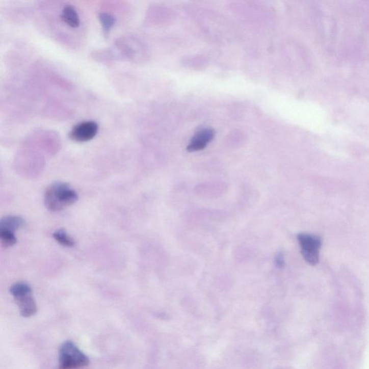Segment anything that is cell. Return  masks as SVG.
Masks as SVG:
<instances>
[{
  "label": "cell",
  "instance_id": "cell-3",
  "mask_svg": "<svg viewBox=\"0 0 369 369\" xmlns=\"http://www.w3.org/2000/svg\"><path fill=\"white\" fill-rule=\"evenodd\" d=\"M10 292L17 302L22 317L31 318L36 314L37 305L33 297L31 285L25 282H17L10 287Z\"/></svg>",
  "mask_w": 369,
  "mask_h": 369
},
{
  "label": "cell",
  "instance_id": "cell-4",
  "mask_svg": "<svg viewBox=\"0 0 369 369\" xmlns=\"http://www.w3.org/2000/svg\"><path fill=\"white\" fill-rule=\"evenodd\" d=\"M297 240L304 260L311 266L318 263L322 245L321 238L317 235L301 233L297 236Z\"/></svg>",
  "mask_w": 369,
  "mask_h": 369
},
{
  "label": "cell",
  "instance_id": "cell-2",
  "mask_svg": "<svg viewBox=\"0 0 369 369\" xmlns=\"http://www.w3.org/2000/svg\"><path fill=\"white\" fill-rule=\"evenodd\" d=\"M90 359L71 341H66L59 349V369H80L88 366Z\"/></svg>",
  "mask_w": 369,
  "mask_h": 369
},
{
  "label": "cell",
  "instance_id": "cell-11",
  "mask_svg": "<svg viewBox=\"0 0 369 369\" xmlns=\"http://www.w3.org/2000/svg\"><path fill=\"white\" fill-rule=\"evenodd\" d=\"M99 20L105 31H109L116 23V18L114 15L107 13H100L99 15Z\"/></svg>",
  "mask_w": 369,
  "mask_h": 369
},
{
  "label": "cell",
  "instance_id": "cell-12",
  "mask_svg": "<svg viewBox=\"0 0 369 369\" xmlns=\"http://www.w3.org/2000/svg\"><path fill=\"white\" fill-rule=\"evenodd\" d=\"M275 263L278 269H282L285 266L284 254L282 252H278L275 257Z\"/></svg>",
  "mask_w": 369,
  "mask_h": 369
},
{
  "label": "cell",
  "instance_id": "cell-1",
  "mask_svg": "<svg viewBox=\"0 0 369 369\" xmlns=\"http://www.w3.org/2000/svg\"><path fill=\"white\" fill-rule=\"evenodd\" d=\"M78 200L76 191L65 182H57L46 189L44 203L50 212H59L75 203Z\"/></svg>",
  "mask_w": 369,
  "mask_h": 369
},
{
  "label": "cell",
  "instance_id": "cell-7",
  "mask_svg": "<svg viewBox=\"0 0 369 369\" xmlns=\"http://www.w3.org/2000/svg\"><path fill=\"white\" fill-rule=\"evenodd\" d=\"M61 20L71 29H77L80 25V19L76 9L72 5H68L62 9L60 15Z\"/></svg>",
  "mask_w": 369,
  "mask_h": 369
},
{
  "label": "cell",
  "instance_id": "cell-10",
  "mask_svg": "<svg viewBox=\"0 0 369 369\" xmlns=\"http://www.w3.org/2000/svg\"><path fill=\"white\" fill-rule=\"evenodd\" d=\"M0 240L2 245L5 248L13 246L17 243L16 236H15L14 232L5 229H0Z\"/></svg>",
  "mask_w": 369,
  "mask_h": 369
},
{
  "label": "cell",
  "instance_id": "cell-6",
  "mask_svg": "<svg viewBox=\"0 0 369 369\" xmlns=\"http://www.w3.org/2000/svg\"><path fill=\"white\" fill-rule=\"evenodd\" d=\"M214 135L215 132L210 128L200 130L191 139L187 150L190 152L203 150L213 140Z\"/></svg>",
  "mask_w": 369,
  "mask_h": 369
},
{
  "label": "cell",
  "instance_id": "cell-8",
  "mask_svg": "<svg viewBox=\"0 0 369 369\" xmlns=\"http://www.w3.org/2000/svg\"><path fill=\"white\" fill-rule=\"evenodd\" d=\"M25 220L17 216H7L3 217L0 222V229H5L15 232L17 229L25 226Z\"/></svg>",
  "mask_w": 369,
  "mask_h": 369
},
{
  "label": "cell",
  "instance_id": "cell-5",
  "mask_svg": "<svg viewBox=\"0 0 369 369\" xmlns=\"http://www.w3.org/2000/svg\"><path fill=\"white\" fill-rule=\"evenodd\" d=\"M99 126L95 121L80 122L69 132V138L76 142H86L95 138L98 133Z\"/></svg>",
  "mask_w": 369,
  "mask_h": 369
},
{
  "label": "cell",
  "instance_id": "cell-9",
  "mask_svg": "<svg viewBox=\"0 0 369 369\" xmlns=\"http://www.w3.org/2000/svg\"><path fill=\"white\" fill-rule=\"evenodd\" d=\"M53 236L56 241L58 242L62 246L73 248L75 245V241L68 235L64 229L56 231L53 234Z\"/></svg>",
  "mask_w": 369,
  "mask_h": 369
}]
</instances>
